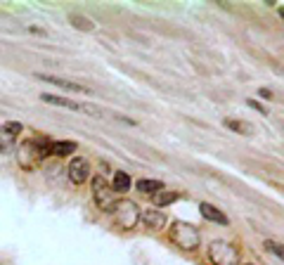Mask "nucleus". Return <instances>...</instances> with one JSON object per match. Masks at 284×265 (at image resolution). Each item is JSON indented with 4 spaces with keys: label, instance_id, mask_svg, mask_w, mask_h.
I'll return each instance as SVG.
<instances>
[{
    "label": "nucleus",
    "instance_id": "nucleus-1",
    "mask_svg": "<svg viewBox=\"0 0 284 265\" xmlns=\"http://www.w3.org/2000/svg\"><path fill=\"white\" fill-rule=\"evenodd\" d=\"M48 147H50L48 140H26V142H21L19 154H17L19 166L24 171H33L43 159L48 157Z\"/></svg>",
    "mask_w": 284,
    "mask_h": 265
},
{
    "label": "nucleus",
    "instance_id": "nucleus-2",
    "mask_svg": "<svg viewBox=\"0 0 284 265\" xmlns=\"http://www.w3.org/2000/svg\"><path fill=\"white\" fill-rule=\"evenodd\" d=\"M171 242L178 244L180 249H185V251H194L201 244V235L194 225H189L185 220H176L171 225Z\"/></svg>",
    "mask_w": 284,
    "mask_h": 265
},
{
    "label": "nucleus",
    "instance_id": "nucleus-3",
    "mask_svg": "<svg viewBox=\"0 0 284 265\" xmlns=\"http://www.w3.org/2000/svg\"><path fill=\"white\" fill-rule=\"evenodd\" d=\"M208 261L213 265H239V249L230 242H211L208 246Z\"/></svg>",
    "mask_w": 284,
    "mask_h": 265
},
{
    "label": "nucleus",
    "instance_id": "nucleus-4",
    "mask_svg": "<svg viewBox=\"0 0 284 265\" xmlns=\"http://www.w3.org/2000/svg\"><path fill=\"white\" fill-rule=\"evenodd\" d=\"M111 213L116 216L118 225L123 227V230H135L137 223H140V206H137L135 201H130V199L116 201L114 208H111Z\"/></svg>",
    "mask_w": 284,
    "mask_h": 265
},
{
    "label": "nucleus",
    "instance_id": "nucleus-5",
    "mask_svg": "<svg viewBox=\"0 0 284 265\" xmlns=\"http://www.w3.org/2000/svg\"><path fill=\"white\" fill-rule=\"evenodd\" d=\"M93 199H95V204H97L99 211L111 213V208H114V192H111L109 182L104 180V176L93 177Z\"/></svg>",
    "mask_w": 284,
    "mask_h": 265
},
{
    "label": "nucleus",
    "instance_id": "nucleus-6",
    "mask_svg": "<svg viewBox=\"0 0 284 265\" xmlns=\"http://www.w3.org/2000/svg\"><path fill=\"white\" fill-rule=\"evenodd\" d=\"M67 176H69V180H71L74 185H83V182L90 177V164L83 157H74L71 161H69Z\"/></svg>",
    "mask_w": 284,
    "mask_h": 265
},
{
    "label": "nucleus",
    "instance_id": "nucleus-7",
    "mask_svg": "<svg viewBox=\"0 0 284 265\" xmlns=\"http://www.w3.org/2000/svg\"><path fill=\"white\" fill-rule=\"evenodd\" d=\"M36 79H38V81H45V83H52V86H57V88H62V90H69V92L90 95V88H88V86H83V83L64 81V79H59V76H48V74H36Z\"/></svg>",
    "mask_w": 284,
    "mask_h": 265
},
{
    "label": "nucleus",
    "instance_id": "nucleus-8",
    "mask_svg": "<svg viewBox=\"0 0 284 265\" xmlns=\"http://www.w3.org/2000/svg\"><path fill=\"white\" fill-rule=\"evenodd\" d=\"M140 220H142V225L147 227V230H161V227L166 225V216L161 211H157V208L140 211Z\"/></svg>",
    "mask_w": 284,
    "mask_h": 265
},
{
    "label": "nucleus",
    "instance_id": "nucleus-9",
    "mask_svg": "<svg viewBox=\"0 0 284 265\" xmlns=\"http://www.w3.org/2000/svg\"><path fill=\"white\" fill-rule=\"evenodd\" d=\"M40 99H43L45 104L64 107V109H71V111H81V114H83V107H86V102H74V99H69V97H59V95H50V92H43Z\"/></svg>",
    "mask_w": 284,
    "mask_h": 265
},
{
    "label": "nucleus",
    "instance_id": "nucleus-10",
    "mask_svg": "<svg viewBox=\"0 0 284 265\" xmlns=\"http://www.w3.org/2000/svg\"><path fill=\"white\" fill-rule=\"evenodd\" d=\"M76 149H79V145L74 140H57V142H50L48 154H52V157H57V159H64L69 154H74Z\"/></svg>",
    "mask_w": 284,
    "mask_h": 265
},
{
    "label": "nucleus",
    "instance_id": "nucleus-11",
    "mask_svg": "<svg viewBox=\"0 0 284 265\" xmlns=\"http://www.w3.org/2000/svg\"><path fill=\"white\" fill-rule=\"evenodd\" d=\"M199 213H201L206 220H211V223H220V225H227V216L223 213V211H218V206L208 204V201H201V204H199Z\"/></svg>",
    "mask_w": 284,
    "mask_h": 265
},
{
    "label": "nucleus",
    "instance_id": "nucleus-12",
    "mask_svg": "<svg viewBox=\"0 0 284 265\" xmlns=\"http://www.w3.org/2000/svg\"><path fill=\"white\" fill-rule=\"evenodd\" d=\"M69 21H71V26L79 31H93L95 29V21L90 19V17H86V14H81V12H71L69 14Z\"/></svg>",
    "mask_w": 284,
    "mask_h": 265
},
{
    "label": "nucleus",
    "instance_id": "nucleus-13",
    "mask_svg": "<svg viewBox=\"0 0 284 265\" xmlns=\"http://www.w3.org/2000/svg\"><path fill=\"white\" fill-rule=\"evenodd\" d=\"M130 185H133L130 176L123 173V171H116V173H114V182H111L109 187H111V192H121V194H123V192L130 189Z\"/></svg>",
    "mask_w": 284,
    "mask_h": 265
},
{
    "label": "nucleus",
    "instance_id": "nucleus-14",
    "mask_svg": "<svg viewBox=\"0 0 284 265\" xmlns=\"http://www.w3.org/2000/svg\"><path fill=\"white\" fill-rule=\"evenodd\" d=\"M152 199H154V204L157 206H168V204H176L178 199H180V192H171V189H161V192H157V194H152Z\"/></svg>",
    "mask_w": 284,
    "mask_h": 265
},
{
    "label": "nucleus",
    "instance_id": "nucleus-15",
    "mask_svg": "<svg viewBox=\"0 0 284 265\" xmlns=\"http://www.w3.org/2000/svg\"><path fill=\"white\" fill-rule=\"evenodd\" d=\"M225 128L235 130L239 135H254V126L246 123V121H235V118H225Z\"/></svg>",
    "mask_w": 284,
    "mask_h": 265
},
{
    "label": "nucleus",
    "instance_id": "nucleus-16",
    "mask_svg": "<svg viewBox=\"0 0 284 265\" xmlns=\"http://www.w3.org/2000/svg\"><path fill=\"white\" fill-rule=\"evenodd\" d=\"M137 189L145 192V194H157V192L164 189V185H161V180H147V177H142V180H137Z\"/></svg>",
    "mask_w": 284,
    "mask_h": 265
},
{
    "label": "nucleus",
    "instance_id": "nucleus-17",
    "mask_svg": "<svg viewBox=\"0 0 284 265\" xmlns=\"http://www.w3.org/2000/svg\"><path fill=\"white\" fill-rule=\"evenodd\" d=\"M12 145H14V135H10L5 126H0V154L2 152H10Z\"/></svg>",
    "mask_w": 284,
    "mask_h": 265
},
{
    "label": "nucleus",
    "instance_id": "nucleus-18",
    "mask_svg": "<svg viewBox=\"0 0 284 265\" xmlns=\"http://www.w3.org/2000/svg\"><path fill=\"white\" fill-rule=\"evenodd\" d=\"M265 249H268V251H270V254H275L277 256V258H280V261H282L284 258V251H282V244H277V242H273V239H268V242H265Z\"/></svg>",
    "mask_w": 284,
    "mask_h": 265
},
{
    "label": "nucleus",
    "instance_id": "nucleus-19",
    "mask_svg": "<svg viewBox=\"0 0 284 265\" xmlns=\"http://www.w3.org/2000/svg\"><path fill=\"white\" fill-rule=\"evenodd\" d=\"M5 128H7V133H10V135H14V138H17L21 130H24V126H21L19 121H10V123H5Z\"/></svg>",
    "mask_w": 284,
    "mask_h": 265
},
{
    "label": "nucleus",
    "instance_id": "nucleus-20",
    "mask_svg": "<svg viewBox=\"0 0 284 265\" xmlns=\"http://www.w3.org/2000/svg\"><path fill=\"white\" fill-rule=\"evenodd\" d=\"M246 104H249V107H251V109H256V111H261L263 116H268V109H265L263 104H261V102H256V99H249Z\"/></svg>",
    "mask_w": 284,
    "mask_h": 265
},
{
    "label": "nucleus",
    "instance_id": "nucleus-21",
    "mask_svg": "<svg viewBox=\"0 0 284 265\" xmlns=\"http://www.w3.org/2000/svg\"><path fill=\"white\" fill-rule=\"evenodd\" d=\"M258 95H261L263 99H268V102H273V99H275V92L270 88H261V90H258Z\"/></svg>",
    "mask_w": 284,
    "mask_h": 265
},
{
    "label": "nucleus",
    "instance_id": "nucleus-22",
    "mask_svg": "<svg viewBox=\"0 0 284 265\" xmlns=\"http://www.w3.org/2000/svg\"><path fill=\"white\" fill-rule=\"evenodd\" d=\"M246 265H251V263H246Z\"/></svg>",
    "mask_w": 284,
    "mask_h": 265
}]
</instances>
